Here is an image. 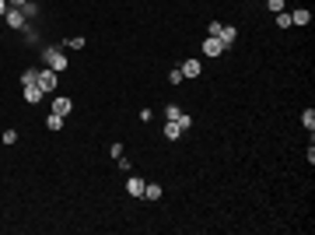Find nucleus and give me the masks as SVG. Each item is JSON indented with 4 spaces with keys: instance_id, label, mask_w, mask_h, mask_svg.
Returning a JSON list of instances; mask_svg holds the SVG:
<instances>
[{
    "instance_id": "7",
    "label": "nucleus",
    "mask_w": 315,
    "mask_h": 235,
    "mask_svg": "<svg viewBox=\"0 0 315 235\" xmlns=\"http://www.w3.org/2000/svg\"><path fill=\"white\" fill-rule=\"evenodd\" d=\"M42 95H46V92L39 88V85H25V102H28V105H35V102L42 98Z\"/></svg>"
},
{
    "instance_id": "21",
    "label": "nucleus",
    "mask_w": 315,
    "mask_h": 235,
    "mask_svg": "<svg viewBox=\"0 0 315 235\" xmlns=\"http://www.w3.org/2000/svg\"><path fill=\"white\" fill-rule=\"evenodd\" d=\"M175 123H179V127H182V130H189V127H193V120H189V116H186V112H182V116H179V120H175Z\"/></svg>"
},
{
    "instance_id": "17",
    "label": "nucleus",
    "mask_w": 315,
    "mask_h": 235,
    "mask_svg": "<svg viewBox=\"0 0 315 235\" xmlns=\"http://www.w3.org/2000/svg\"><path fill=\"white\" fill-rule=\"evenodd\" d=\"M67 46H70V49H84V39L74 35V39H67Z\"/></svg>"
},
{
    "instance_id": "4",
    "label": "nucleus",
    "mask_w": 315,
    "mask_h": 235,
    "mask_svg": "<svg viewBox=\"0 0 315 235\" xmlns=\"http://www.w3.org/2000/svg\"><path fill=\"white\" fill-rule=\"evenodd\" d=\"M203 53H207V56H224V46H221V39L207 35V39H203Z\"/></svg>"
},
{
    "instance_id": "10",
    "label": "nucleus",
    "mask_w": 315,
    "mask_h": 235,
    "mask_svg": "<svg viewBox=\"0 0 315 235\" xmlns=\"http://www.w3.org/2000/svg\"><path fill=\"white\" fill-rule=\"evenodd\" d=\"M144 200H161V186H158V183H147V186H144Z\"/></svg>"
},
{
    "instance_id": "1",
    "label": "nucleus",
    "mask_w": 315,
    "mask_h": 235,
    "mask_svg": "<svg viewBox=\"0 0 315 235\" xmlns=\"http://www.w3.org/2000/svg\"><path fill=\"white\" fill-rule=\"evenodd\" d=\"M39 88L42 92H56V70H39Z\"/></svg>"
},
{
    "instance_id": "8",
    "label": "nucleus",
    "mask_w": 315,
    "mask_h": 235,
    "mask_svg": "<svg viewBox=\"0 0 315 235\" xmlns=\"http://www.w3.org/2000/svg\"><path fill=\"white\" fill-rule=\"evenodd\" d=\"M217 39H221V46H224V49H228V46H231V43H235V39H238V32H235V28H231V25H224V28H221V35H217Z\"/></svg>"
},
{
    "instance_id": "12",
    "label": "nucleus",
    "mask_w": 315,
    "mask_h": 235,
    "mask_svg": "<svg viewBox=\"0 0 315 235\" xmlns=\"http://www.w3.org/2000/svg\"><path fill=\"white\" fill-rule=\"evenodd\" d=\"M46 127H49V130H63V116H60V112H49Z\"/></svg>"
},
{
    "instance_id": "24",
    "label": "nucleus",
    "mask_w": 315,
    "mask_h": 235,
    "mask_svg": "<svg viewBox=\"0 0 315 235\" xmlns=\"http://www.w3.org/2000/svg\"><path fill=\"white\" fill-rule=\"evenodd\" d=\"M7 4H14V7H25V4H28V0H7Z\"/></svg>"
},
{
    "instance_id": "14",
    "label": "nucleus",
    "mask_w": 315,
    "mask_h": 235,
    "mask_svg": "<svg viewBox=\"0 0 315 235\" xmlns=\"http://www.w3.org/2000/svg\"><path fill=\"white\" fill-rule=\"evenodd\" d=\"M21 85H39V70H32V67H28V70L21 74Z\"/></svg>"
},
{
    "instance_id": "3",
    "label": "nucleus",
    "mask_w": 315,
    "mask_h": 235,
    "mask_svg": "<svg viewBox=\"0 0 315 235\" xmlns=\"http://www.w3.org/2000/svg\"><path fill=\"white\" fill-rule=\"evenodd\" d=\"M4 21H7L11 28H25V11H21V7H7Z\"/></svg>"
},
{
    "instance_id": "22",
    "label": "nucleus",
    "mask_w": 315,
    "mask_h": 235,
    "mask_svg": "<svg viewBox=\"0 0 315 235\" xmlns=\"http://www.w3.org/2000/svg\"><path fill=\"white\" fill-rule=\"evenodd\" d=\"M266 4H270V11H273V14L284 11V0H266Z\"/></svg>"
},
{
    "instance_id": "19",
    "label": "nucleus",
    "mask_w": 315,
    "mask_h": 235,
    "mask_svg": "<svg viewBox=\"0 0 315 235\" xmlns=\"http://www.w3.org/2000/svg\"><path fill=\"white\" fill-rule=\"evenodd\" d=\"M221 28H224V25H221V21H210V25H207V32H210V35H214V39H217V35H221Z\"/></svg>"
},
{
    "instance_id": "6",
    "label": "nucleus",
    "mask_w": 315,
    "mask_h": 235,
    "mask_svg": "<svg viewBox=\"0 0 315 235\" xmlns=\"http://www.w3.org/2000/svg\"><path fill=\"white\" fill-rule=\"evenodd\" d=\"M179 70H182V77H200V70H203V67H200V60H186Z\"/></svg>"
},
{
    "instance_id": "11",
    "label": "nucleus",
    "mask_w": 315,
    "mask_h": 235,
    "mask_svg": "<svg viewBox=\"0 0 315 235\" xmlns=\"http://www.w3.org/2000/svg\"><path fill=\"white\" fill-rule=\"evenodd\" d=\"M165 137H168V141H175V137H182V127H179L175 120H165Z\"/></svg>"
},
{
    "instance_id": "23",
    "label": "nucleus",
    "mask_w": 315,
    "mask_h": 235,
    "mask_svg": "<svg viewBox=\"0 0 315 235\" xmlns=\"http://www.w3.org/2000/svg\"><path fill=\"white\" fill-rule=\"evenodd\" d=\"M7 7H11V4H7V0H0V18H4V14H7Z\"/></svg>"
},
{
    "instance_id": "16",
    "label": "nucleus",
    "mask_w": 315,
    "mask_h": 235,
    "mask_svg": "<svg viewBox=\"0 0 315 235\" xmlns=\"http://www.w3.org/2000/svg\"><path fill=\"white\" fill-rule=\"evenodd\" d=\"M277 28H291V14L287 11H277Z\"/></svg>"
},
{
    "instance_id": "20",
    "label": "nucleus",
    "mask_w": 315,
    "mask_h": 235,
    "mask_svg": "<svg viewBox=\"0 0 315 235\" xmlns=\"http://www.w3.org/2000/svg\"><path fill=\"white\" fill-rule=\"evenodd\" d=\"M168 81H172V85H182V70H179V67H175V70L168 74Z\"/></svg>"
},
{
    "instance_id": "15",
    "label": "nucleus",
    "mask_w": 315,
    "mask_h": 235,
    "mask_svg": "<svg viewBox=\"0 0 315 235\" xmlns=\"http://www.w3.org/2000/svg\"><path fill=\"white\" fill-rule=\"evenodd\" d=\"M301 123H305V130H312V127H315V112H312V109H305V112H301Z\"/></svg>"
},
{
    "instance_id": "5",
    "label": "nucleus",
    "mask_w": 315,
    "mask_h": 235,
    "mask_svg": "<svg viewBox=\"0 0 315 235\" xmlns=\"http://www.w3.org/2000/svg\"><path fill=\"white\" fill-rule=\"evenodd\" d=\"M144 186H147V183H144V179H137V176H130V179H126V193H130V197H144Z\"/></svg>"
},
{
    "instance_id": "2",
    "label": "nucleus",
    "mask_w": 315,
    "mask_h": 235,
    "mask_svg": "<svg viewBox=\"0 0 315 235\" xmlns=\"http://www.w3.org/2000/svg\"><path fill=\"white\" fill-rule=\"evenodd\" d=\"M46 63H49V70H67V56L60 49H46Z\"/></svg>"
},
{
    "instance_id": "9",
    "label": "nucleus",
    "mask_w": 315,
    "mask_h": 235,
    "mask_svg": "<svg viewBox=\"0 0 315 235\" xmlns=\"http://www.w3.org/2000/svg\"><path fill=\"white\" fill-rule=\"evenodd\" d=\"M70 109H74V102H70V98H67V95H60V98H56V102H53V112H60V116H67V112H70Z\"/></svg>"
},
{
    "instance_id": "13",
    "label": "nucleus",
    "mask_w": 315,
    "mask_h": 235,
    "mask_svg": "<svg viewBox=\"0 0 315 235\" xmlns=\"http://www.w3.org/2000/svg\"><path fill=\"white\" fill-rule=\"evenodd\" d=\"M308 21H312L308 11H294V14H291V25H308Z\"/></svg>"
},
{
    "instance_id": "18",
    "label": "nucleus",
    "mask_w": 315,
    "mask_h": 235,
    "mask_svg": "<svg viewBox=\"0 0 315 235\" xmlns=\"http://www.w3.org/2000/svg\"><path fill=\"white\" fill-rule=\"evenodd\" d=\"M165 116H168V120H179L182 109H179V105H168V109H165Z\"/></svg>"
}]
</instances>
